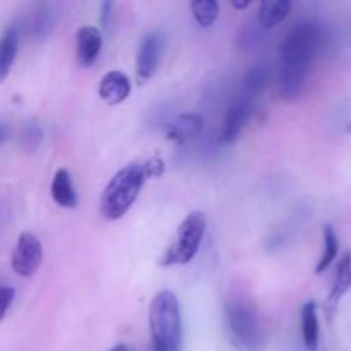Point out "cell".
I'll list each match as a JSON object with an SVG mask.
<instances>
[{"label":"cell","instance_id":"1","mask_svg":"<svg viewBox=\"0 0 351 351\" xmlns=\"http://www.w3.org/2000/svg\"><path fill=\"white\" fill-rule=\"evenodd\" d=\"M324 45V29L314 19L295 24L280 47L281 69L278 86L283 99H297L311 77L314 62Z\"/></svg>","mask_w":351,"mask_h":351},{"label":"cell","instance_id":"2","mask_svg":"<svg viewBox=\"0 0 351 351\" xmlns=\"http://www.w3.org/2000/svg\"><path fill=\"white\" fill-rule=\"evenodd\" d=\"M149 331L154 351L184 350V321L178 298L173 291L161 290L149 305Z\"/></svg>","mask_w":351,"mask_h":351},{"label":"cell","instance_id":"3","mask_svg":"<svg viewBox=\"0 0 351 351\" xmlns=\"http://www.w3.org/2000/svg\"><path fill=\"white\" fill-rule=\"evenodd\" d=\"M147 180L144 163L132 161L120 168L99 197V213L108 221H117L134 206Z\"/></svg>","mask_w":351,"mask_h":351},{"label":"cell","instance_id":"4","mask_svg":"<svg viewBox=\"0 0 351 351\" xmlns=\"http://www.w3.org/2000/svg\"><path fill=\"white\" fill-rule=\"evenodd\" d=\"M226 328L233 346L240 351H261L266 336L256 305L243 295H233L225 307Z\"/></svg>","mask_w":351,"mask_h":351},{"label":"cell","instance_id":"5","mask_svg":"<svg viewBox=\"0 0 351 351\" xmlns=\"http://www.w3.org/2000/svg\"><path fill=\"white\" fill-rule=\"evenodd\" d=\"M206 226H208V219L202 211H192L191 215L185 216L184 221L178 226L173 242L161 257V266H184L191 263L201 249Z\"/></svg>","mask_w":351,"mask_h":351},{"label":"cell","instance_id":"6","mask_svg":"<svg viewBox=\"0 0 351 351\" xmlns=\"http://www.w3.org/2000/svg\"><path fill=\"white\" fill-rule=\"evenodd\" d=\"M41 261H43V247L40 239L31 232L21 233L10 257L14 273L23 278L33 276L41 266Z\"/></svg>","mask_w":351,"mask_h":351},{"label":"cell","instance_id":"7","mask_svg":"<svg viewBox=\"0 0 351 351\" xmlns=\"http://www.w3.org/2000/svg\"><path fill=\"white\" fill-rule=\"evenodd\" d=\"M161 53H163V38H161V34L156 33V31L147 33L141 41L136 62L137 79L141 82H146L153 77L154 72L158 71V65H160Z\"/></svg>","mask_w":351,"mask_h":351},{"label":"cell","instance_id":"8","mask_svg":"<svg viewBox=\"0 0 351 351\" xmlns=\"http://www.w3.org/2000/svg\"><path fill=\"white\" fill-rule=\"evenodd\" d=\"M101 31L91 24H84L75 33V57L79 65L82 67H91L101 51Z\"/></svg>","mask_w":351,"mask_h":351},{"label":"cell","instance_id":"9","mask_svg":"<svg viewBox=\"0 0 351 351\" xmlns=\"http://www.w3.org/2000/svg\"><path fill=\"white\" fill-rule=\"evenodd\" d=\"M250 113H252V105H250V96H242L226 112L225 120H223L221 141L223 143H233L239 139L240 132L243 130L245 123L249 122Z\"/></svg>","mask_w":351,"mask_h":351},{"label":"cell","instance_id":"10","mask_svg":"<svg viewBox=\"0 0 351 351\" xmlns=\"http://www.w3.org/2000/svg\"><path fill=\"white\" fill-rule=\"evenodd\" d=\"M98 95L106 105H120L130 96V79L120 71H110L99 81Z\"/></svg>","mask_w":351,"mask_h":351},{"label":"cell","instance_id":"11","mask_svg":"<svg viewBox=\"0 0 351 351\" xmlns=\"http://www.w3.org/2000/svg\"><path fill=\"white\" fill-rule=\"evenodd\" d=\"M21 43V27L19 24H10L3 29L0 36V82L9 77L12 65L16 62L17 51Z\"/></svg>","mask_w":351,"mask_h":351},{"label":"cell","instance_id":"12","mask_svg":"<svg viewBox=\"0 0 351 351\" xmlns=\"http://www.w3.org/2000/svg\"><path fill=\"white\" fill-rule=\"evenodd\" d=\"M51 199L55 201V204H58L60 208L65 209H75L77 208V192H75L74 182H72L71 173L65 168H58L53 175V180H51Z\"/></svg>","mask_w":351,"mask_h":351},{"label":"cell","instance_id":"13","mask_svg":"<svg viewBox=\"0 0 351 351\" xmlns=\"http://www.w3.org/2000/svg\"><path fill=\"white\" fill-rule=\"evenodd\" d=\"M202 127H204V119L201 115H197V113H184L170 125L167 132V139L173 141V143H185V141L199 136Z\"/></svg>","mask_w":351,"mask_h":351},{"label":"cell","instance_id":"14","mask_svg":"<svg viewBox=\"0 0 351 351\" xmlns=\"http://www.w3.org/2000/svg\"><path fill=\"white\" fill-rule=\"evenodd\" d=\"M291 12L290 0H266L259 5V14L257 19L264 29H273L280 23H283Z\"/></svg>","mask_w":351,"mask_h":351},{"label":"cell","instance_id":"15","mask_svg":"<svg viewBox=\"0 0 351 351\" xmlns=\"http://www.w3.org/2000/svg\"><path fill=\"white\" fill-rule=\"evenodd\" d=\"M351 288V252H345L341 259L338 261L336 266L335 283H332L331 293H329V305L336 307L343 297L350 291Z\"/></svg>","mask_w":351,"mask_h":351},{"label":"cell","instance_id":"16","mask_svg":"<svg viewBox=\"0 0 351 351\" xmlns=\"http://www.w3.org/2000/svg\"><path fill=\"white\" fill-rule=\"evenodd\" d=\"M302 336L304 345L308 351H317L319 348V319H317V304L308 300L302 307Z\"/></svg>","mask_w":351,"mask_h":351},{"label":"cell","instance_id":"17","mask_svg":"<svg viewBox=\"0 0 351 351\" xmlns=\"http://www.w3.org/2000/svg\"><path fill=\"white\" fill-rule=\"evenodd\" d=\"M191 10L199 26L211 27L219 16V3L216 0H194Z\"/></svg>","mask_w":351,"mask_h":351},{"label":"cell","instance_id":"18","mask_svg":"<svg viewBox=\"0 0 351 351\" xmlns=\"http://www.w3.org/2000/svg\"><path fill=\"white\" fill-rule=\"evenodd\" d=\"M322 235H324V254H322L321 261H319L317 267H315V273L317 274L324 273V271L331 266L332 261H336L339 252L338 237H336L335 228H332L331 225H324Z\"/></svg>","mask_w":351,"mask_h":351},{"label":"cell","instance_id":"19","mask_svg":"<svg viewBox=\"0 0 351 351\" xmlns=\"http://www.w3.org/2000/svg\"><path fill=\"white\" fill-rule=\"evenodd\" d=\"M43 139V129L36 120H27L21 129V144L24 149L34 151Z\"/></svg>","mask_w":351,"mask_h":351},{"label":"cell","instance_id":"20","mask_svg":"<svg viewBox=\"0 0 351 351\" xmlns=\"http://www.w3.org/2000/svg\"><path fill=\"white\" fill-rule=\"evenodd\" d=\"M51 26H53V23H51L50 12H48V10L38 9V12H34L33 17H31L29 29L34 36L38 38L47 36V34L50 33Z\"/></svg>","mask_w":351,"mask_h":351},{"label":"cell","instance_id":"21","mask_svg":"<svg viewBox=\"0 0 351 351\" xmlns=\"http://www.w3.org/2000/svg\"><path fill=\"white\" fill-rule=\"evenodd\" d=\"M266 81H267L266 67H263V65H257V67H254L245 77L247 93H249V95H256V93H259L261 89L266 86Z\"/></svg>","mask_w":351,"mask_h":351},{"label":"cell","instance_id":"22","mask_svg":"<svg viewBox=\"0 0 351 351\" xmlns=\"http://www.w3.org/2000/svg\"><path fill=\"white\" fill-rule=\"evenodd\" d=\"M14 297H16V291L10 287H3L0 285V322L5 319L7 312H9L10 305H12Z\"/></svg>","mask_w":351,"mask_h":351},{"label":"cell","instance_id":"23","mask_svg":"<svg viewBox=\"0 0 351 351\" xmlns=\"http://www.w3.org/2000/svg\"><path fill=\"white\" fill-rule=\"evenodd\" d=\"M144 170H146L147 178H156L165 173V161L160 158H151V160L144 161Z\"/></svg>","mask_w":351,"mask_h":351},{"label":"cell","instance_id":"24","mask_svg":"<svg viewBox=\"0 0 351 351\" xmlns=\"http://www.w3.org/2000/svg\"><path fill=\"white\" fill-rule=\"evenodd\" d=\"M113 3L103 2L101 3V26L103 29H108L110 26V10H112Z\"/></svg>","mask_w":351,"mask_h":351},{"label":"cell","instance_id":"25","mask_svg":"<svg viewBox=\"0 0 351 351\" xmlns=\"http://www.w3.org/2000/svg\"><path fill=\"white\" fill-rule=\"evenodd\" d=\"M7 136H9V127H7V123L0 122V144L7 139Z\"/></svg>","mask_w":351,"mask_h":351},{"label":"cell","instance_id":"26","mask_svg":"<svg viewBox=\"0 0 351 351\" xmlns=\"http://www.w3.org/2000/svg\"><path fill=\"white\" fill-rule=\"evenodd\" d=\"M249 5H250L249 0H247V2H233V7H235V9H239V10H245Z\"/></svg>","mask_w":351,"mask_h":351},{"label":"cell","instance_id":"27","mask_svg":"<svg viewBox=\"0 0 351 351\" xmlns=\"http://www.w3.org/2000/svg\"><path fill=\"white\" fill-rule=\"evenodd\" d=\"M108 351H129V348H127L125 345H117V346H113V348L108 350Z\"/></svg>","mask_w":351,"mask_h":351}]
</instances>
